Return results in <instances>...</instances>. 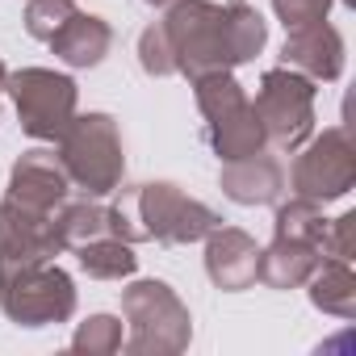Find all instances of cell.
<instances>
[{
  "label": "cell",
  "instance_id": "obj_1",
  "mask_svg": "<svg viewBox=\"0 0 356 356\" xmlns=\"http://www.w3.org/2000/svg\"><path fill=\"white\" fill-rule=\"evenodd\" d=\"M159 30L168 38V55H172L176 76H185L189 84L202 76L235 72V67L252 63L268 42L264 17L256 9H248L243 0H231V5L172 0Z\"/></svg>",
  "mask_w": 356,
  "mask_h": 356
},
{
  "label": "cell",
  "instance_id": "obj_2",
  "mask_svg": "<svg viewBox=\"0 0 356 356\" xmlns=\"http://www.w3.org/2000/svg\"><path fill=\"white\" fill-rule=\"evenodd\" d=\"M113 206H109V235L126 239V243H197L206 239L222 218L218 210H210L206 202L189 197L181 185L172 181H147V185H130V189H113Z\"/></svg>",
  "mask_w": 356,
  "mask_h": 356
},
{
  "label": "cell",
  "instance_id": "obj_3",
  "mask_svg": "<svg viewBox=\"0 0 356 356\" xmlns=\"http://www.w3.org/2000/svg\"><path fill=\"white\" fill-rule=\"evenodd\" d=\"M122 318L130 323V335L122 339L134 356H176L193 339V314L163 281H134L122 293Z\"/></svg>",
  "mask_w": 356,
  "mask_h": 356
},
{
  "label": "cell",
  "instance_id": "obj_4",
  "mask_svg": "<svg viewBox=\"0 0 356 356\" xmlns=\"http://www.w3.org/2000/svg\"><path fill=\"white\" fill-rule=\"evenodd\" d=\"M59 159L72 176V189L84 197H109L126 176L118 122L109 113H76L59 138Z\"/></svg>",
  "mask_w": 356,
  "mask_h": 356
},
{
  "label": "cell",
  "instance_id": "obj_5",
  "mask_svg": "<svg viewBox=\"0 0 356 356\" xmlns=\"http://www.w3.org/2000/svg\"><path fill=\"white\" fill-rule=\"evenodd\" d=\"M193 92H197V109L206 118V143L214 147V155L222 163L248 159V155L268 147L264 126L256 118V105L231 72H214V76L193 80Z\"/></svg>",
  "mask_w": 356,
  "mask_h": 356
},
{
  "label": "cell",
  "instance_id": "obj_6",
  "mask_svg": "<svg viewBox=\"0 0 356 356\" xmlns=\"http://www.w3.org/2000/svg\"><path fill=\"white\" fill-rule=\"evenodd\" d=\"M0 310L22 327L67 323L76 314V281L55 260L5 268L0 273Z\"/></svg>",
  "mask_w": 356,
  "mask_h": 356
},
{
  "label": "cell",
  "instance_id": "obj_7",
  "mask_svg": "<svg viewBox=\"0 0 356 356\" xmlns=\"http://www.w3.org/2000/svg\"><path fill=\"white\" fill-rule=\"evenodd\" d=\"M5 92L13 97L17 105V118H22V130L38 143H59L63 130L72 126L76 118V80L63 76V72H51V67H22V72H9L5 76Z\"/></svg>",
  "mask_w": 356,
  "mask_h": 356
},
{
  "label": "cell",
  "instance_id": "obj_8",
  "mask_svg": "<svg viewBox=\"0 0 356 356\" xmlns=\"http://www.w3.org/2000/svg\"><path fill=\"white\" fill-rule=\"evenodd\" d=\"M252 105H256V118L264 126V143L273 151L293 155L314 134V80H306L289 67L264 72Z\"/></svg>",
  "mask_w": 356,
  "mask_h": 356
},
{
  "label": "cell",
  "instance_id": "obj_9",
  "mask_svg": "<svg viewBox=\"0 0 356 356\" xmlns=\"http://www.w3.org/2000/svg\"><path fill=\"white\" fill-rule=\"evenodd\" d=\"M298 151L302 155L293 159V172H289L293 197H306V202L323 206V202H339L356 185V151H352L343 126L323 130L318 138L302 143Z\"/></svg>",
  "mask_w": 356,
  "mask_h": 356
},
{
  "label": "cell",
  "instance_id": "obj_10",
  "mask_svg": "<svg viewBox=\"0 0 356 356\" xmlns=\"http://www.w3.org/2000/svg\"><path fill=\"white\" fill-rule=\"evenodd\" d=\"M59 252H67V248H63L55 214L26 210L9 197L0 202V273L38 264V260H55Z\"/></svg>",
  "mask_w": 356,
  "mask_h": 356
},
{
  "label": "cell",
  "instance_id": "obj_11",
  "mask_svg": "<svg viewBox=\"0 0 356 356\" xmlns=\"http://www.w3.org/2000/svg\"><path fill=\"white\" fill-rule=\"evenodd\" d=\"M5 197L26 206V210H38V214H59V206L72 197V176H67L59 151H51V147L26 151L9 172Z\"/></svg>",
  "mask_w": 356,
  "mask_h": 356
},
{
  "label": "cell",
  "instance_id": "obj_12",
  "mask_svg": "<svg viewBox=\"0 0 356 356\" xmlns=\"http://www.w3.org/2000/svg\"><path fill=\"white\" fill-rule=\"evenodd\" d=\"M281 67H289L314 84L339 80L343 76V34L327 22H310V26L289 30L285 47H281Z\"/></svg>",
  "mask_w": 356,
  "mask_h": 356
},
{
  "label": "cell",
  "instance_id": "obj_13",
  "mask_svg": "<svg viewBox=\"0 0 356 356\" xmlns=\"http://www.w3.org/2000/svg\"><path fill=\"white\" fill-rule=\"evenodd\" d=\"M256 268H260V248L248 231L239 227H214L206 235V273L218 289L239 293L256 285Z\"/></svg>",
  "mask_w": 356,
  "mask_h": 356
},
{
  "label": "cell",
  "instance_id": "obj_14",
  "mask_svg": "<svg viewBox=\"0 0 356 356\" xmlns=\"http://www.w3.org/2000/svg\"><path fill=\"white\" fill-rule=\"evenodd\" d=\"M218 185H222V193H227L235 206H273V202H281V193H285V168H281L273 155L256 151V155H248V159L222 163Z\"/></svg>",
  "mask_w": 356,
  "mask_h": 356
},
{
  "label": "cell",
  "instance_id": "obj_15",
  "mask_svg": "<svg viewBox=\"0 0 356 356\" xmlns=\"http://www.w3.org/2000/svg\"><path fill=\"white\" fill-rule=\"evenodd\" d=\"M323 264V252L306 239H285V235H273V243L260 252V268H256V281H264L268 289H298L310 281V273Z\"/></svg>",
  "mask_w": 356,
  "mask_h": 356
},
{
  "label": "cell",
  "instance_id": "obj_16",
  "mask_svg": "<svg viewBox=\"0 0 356 356\" xmlns=\"http://www.w3.org/2000/svg\"><path fill=\"white\" fill-rule=\"evenodd\" d=\"M113 47V30L109 22L92 17V13H72V22L51 38V51L67 63V67H97Z\"/></svg>",
  "mask_w": 356,
  "mask_h": 356
},
{
  "label": "cell",
  "instance_id": "obj_17",
  "mask_svg": "<svg viewBox=\"0 0 356 356\" xmlns=\"http://www.w3.org/2000/svg\"><path fill=\"white\" fill-rule=\"evenodd\" d=\"M310 302L323 310V314H335V318H356V273L348 260H323L314 273H310Z\"/></svg>",
  "mask_w": 356,
  "mask_h": 356
},
{
  "label": "cell",
  "instance_id": "obj_18",
  "mask_svg": "<svg viewBox=\"0 0 356 356\" xmlns=\"http://www.w3.org/2000/svg\"><path fill=\"white\" fill-rule=\"evenodd\" d=\"M80 252V268L97 281H122V277H134L138 268V256H134V243L118 239V235H101V239H88Z\"/></svg>",
  "mask_w": 356,
  "mask_h": 356
},
{
  "label": "cell",
  "instance_id": "obj_19",
  "mask_svg": "<svg viewBox=\"0 0 356 356\" xmlns=\"http://www.w3.org/2000/svg\"><path fill=\"white\" fill-rule=\"evenodd\" d=\"M59 235H63V248H84L88 239H101L109 235V206H101L97 197H84V202H63L59 214Z\"/></svg>",
  "mask_w": 356,
  "mask_h": 356
},
{
  "label": "cell",
  "instance_id": "obj_20",
  "mask_svg": "<svg viewBox=\"0 0 356 356\" xmlns=\"http://www.w3.org/2000/svg\"><path fill=\"white\" fill-rule=\"evenodd\" d=\"M327 222H331V218H323V206H318V202L293 197V202L277 206L273 235H285V239H306V243H314V248L323 252V248H327Z\"/></svg>",
  "mask_w": 356,
  "mask_h": 356
},
{
  "label": "cell",
  "instance_id": "obj_21",
  "mask_svg": "<svg viewBox=\"0 0 356 356\" xmlns=\"http://www.w3.org/2000/svg\"><path fill=\"white\" fill-rule=\"evenodd\" d=\"M122 318H113V314H88L80 327H76V335H72V352H88V356H109V352H118L122 348Z\"/></svg>",
  "mask_w": 356,
  "mask_h": 356
},
{
  "label": "cell",
  "instance_id": "obj_22",
  "mask_svg": "<svg viewBox=\"0 0 356 356\" xmlns=\"http://www.w3.org/2000/svg\"><path fill=\"white\" fill-rule=\"evenodd\" d=\"M76 13V0H30L26 5V34L38 42H51Z\"/></svg>",
  "mask_w": 356,
  "mask_h": 356
},
{
  "label": "cell",
  "instance_id": "obj_23",
  "mask_svg": "<svg viewBox=\"0 0 356 356\" xmlns=\"http://www.w3.org/2000/svg\"><path fill=\"white\" fill-rule=\"evenodd\" d=\"M138 63H143V72H147V76H155V80H163V76H176V67H172V55H168V38H163L159 22H151V26L138 34Z\"/></svg>",
  "mask_w": 356,
  "mask_h": 356
},
{
  "label": "cell",
  "instance_id": "obj_24",
  "mask_svg": "<svg viewBox=\"0 0 356 356\" xmlns=\"http://www.w3.org/2000/svg\"><path fill=\"white\" fill-rule=\"evenodd\" d=\"M331 5L335 0H273V9L285 22V30H298V26H310V22H327Z\"/></svg>",
  "mask_w": 356,
  "mask_h": 356
},
{
  "label": "cell",
  "instance_id": "obj_25",
  "mask_svg": "<svg viewBox=\"0 0 356 356\" xmlns=\"http://www.w3.org/2000/svg\"><path fill=\"white\" fill-rule=\"evenodd\" d=\"M348 260L356 256V214H339L327 222V248H323V260Z\"/></svg>",
  "mask_w": 356,
  "mask_h": 356
},
{
  "label": "cell",
  "instance_id": "obj_26",
  "mask_svg": "<svg viewBox=\"0 0 356 356\" xmlns=\"http://www.w3.org/2000/svg\"><path fill=\"white\" fill-rule=\"evenodd\" d=\"M5 76H9V72H5V63H0V92H5Z\"/></svg>",
  "mask_w": 356,
  "mask_h": 356
},
{
  "label": "cell",
  "instance_id": "obj_27",
  "mask_svg": "<svg viewBox=\"0 0 356 356\" xmlns=\"http://www.w3.org/2000/svg\"><path fill=\"white\" fill-rule=\"evenodd\" d=\"M147 5H155V9H163V5H172V0H147Z\"/></svg>",
  "mask_w": 356,
  "mask_h": 356
},
{
  "label": "cell",
  "instance_id": "obj_28",
  "mask_svg": "<svg viewBox=\"0 0 356 356\" xmlns=\"http://www.w3.org/2000/svg\"><path fill=\"white\" fill-rule=\"evenodd\" d=\"M343 5H356V0H343Z\"/></svg>",
  "mask_w": 356,
  "mask_h": 356
}]
</instances>
